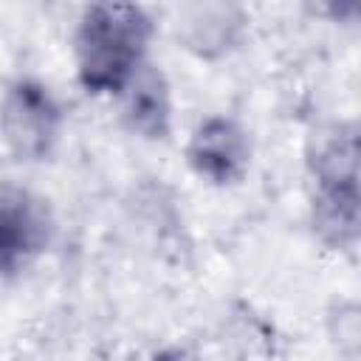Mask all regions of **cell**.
Returning <instances> with one entry per match:
<instances>
[{
    "label": "cell",
    "instance_id": "cell-5",
    "mask_svg": "<svg viewBox=\"0 0 361 361\" xmlns=\"http://www.w3.org/2000/svg\"><path fill=\"white\" fill-rule=\"evenodd\" d=\"M118 99V121L121 127L147 141L164 144L175 133V96L169 76L152 59L138 68V73L127 82Z\"/></svg>",
    "mask_w": 361,
    "mask_h": 361
},
{
    "label": "cell",
    "instance_id": "cell-9",
    "mask_svg": "<svg viewBox=\"0 0 361 361\" xmlns=\"http://www.w3.org/2000/svg\"><path fill=\"white\" fill-rule=\"evenodd\" d=\"M147 361H195V358H192V353H189L186 347L172 344V347H161V350H155Z\"/></svg>",
    "mask_w": 361,
    "mask_h": 361
},
{
    "label": "cell",
    "instance_id": "cell-7",
    "mask_svg": "<svg viewBox=\"0 0 361 361\" xmlns=\"http://www.w3.org/2000/svg\"><path fill=\"white\" fill-rule=\"evenodd\" d=\"M358 121L330 118L307 135V180H358Z\"/></svg>",
    "mask_w": 361,
    "mask_h": 361
},
{
    "label": "cell",
    "instance_id": "cell-8",
    "mask_svg": "<svg viewBox=\"0 0 361 361\" xmlns=\"http://www.w3.org/2000/svg\"><path fill=\"white\" fill-rule=\"evenodd\" d=\"M183 42L200 59H214L240 45L245 34V14L237 6H195L183 23Z\"/></svg>",
    "mask_w": 361,
    "mask_h": 361
},
{
    "label": "cell",
    "instance_id": "cell-4",
    "mask_svg": "<svg viewBox=\"0 0 361 361\" xmlns=\"http://www.w3.org/2000/svg\"><path fill=\"white\" fill-rule=\"evenodd\" d=\"M251 135L226 113H212L195 124L186 138L183 158L189 172L217 189H228L245 180L251 169Z\"/></svg>",
    "mask_w": 361,
    "mask_h": 361
},
{
    "label": "cell",
    "instance_id": "cell-2",
    "mask_svg": "<svg viewBox=\"0 0 361 361\" xmlns=\"http://www.w3.org/2000/svg\"><path fill=\"white\" fill-rule=\"evenodd\" d=\"M65 133V107L37 76H17L0 93V141L20 164L51 161Z\"/></svg>",
    "mask_w": 361,
    "mask_h": 361
},
{
    "label": "cell",
    "instance_id": "cell-3",
    "mask_svg": "<svg viewBox=\"0 0 361 361\" xmlns=\"http://www.w3.org/2000/svg\"><path fill=\"white\" fill-rule=\"evenodd\" d=\"M51 203L14 180L0 183V279H17L54 243Z\"/></svg>",
    "mask_w": 361,
    "mask_h": 361
},
{
    "label": "cell",
    "instance_id": "cell-6",
    "mask_svg": "<svg viewBox=\"0 0 361 361\" xmlns=\"http://www.w3.org/2000/svg\"><path fill=\"white\" fill-rule=\"evenodd\" d=\"M307 223L313 240L336 254H350L361 237L358 180H307Z\"/></svg>",
    "mask_w": 361,
    "mask_h": 361
},
{
    "label": "cell",
    "instance_id": "cell-1",
    "mask_svg": "<svg viewBox=\"0 0 361 361\" xmlns=\"http://www.w3.org/2000/svg\"><path fill=\"white\" fill-rule=\"evenodd\" d=\"M155 17L141 3H90L73 28L76 82L87 96H118L149 62Z\"/></svg>",
    "mask_w": 361,
    "mask_h": 361
}]
</instances>
